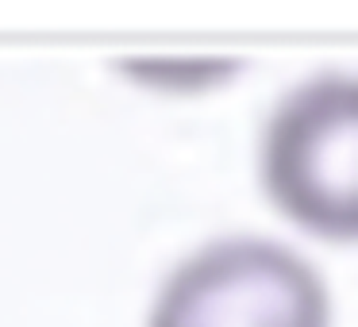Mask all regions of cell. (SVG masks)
Returning <instances> with one entry per match:
<instances>
[{
	"label": "cell",
	"mask_w": 358,
	"mask_h": 327,
	"mask_svg": "<svg viewBox=\"0 0 358 327\" xmlns=\"http://www.w3.org/2000/svg\"><path fill=\"white\" fill-rule=\"evenodd\" d=\"M150 327H331V300L289 247L220 239L166 277Z\"/></svg>",
	"instance_id": "1"
},
{
	"label": "cell",
	"mask_w": 358,
	"mask_h": 327,
	"mask_svg": "<svg viewBox=\"0 0 358 327\" xmlns=\"http://www.w3.org/2000/svg\"><path fill=\"white\" fill-rule=\"evenodd\" d=\"M355 81L335 73L278 104L262 135L270 201L316 235H355Z\"/></svg>",
	"instance_id": "2"
}]
</instances>
